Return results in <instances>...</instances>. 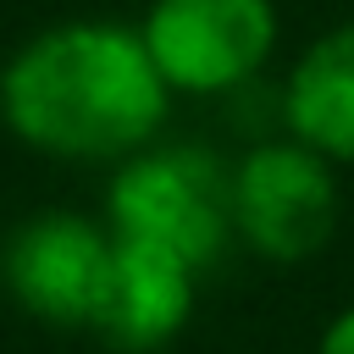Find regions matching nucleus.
<instances>
[{
	"label": "nucleus",
	"instance_id": "f257e3e1",
	"mask_svg": "<svg viewBox=\"0 0 354 354\" xmlns=\"http://www.w3.org/2000/svg\"><path fill=\"white\" fill-rule=\"evenodd\" d=\"M166 105V77L122 22L44 28L0 72L6 127L55 160H127L155 144Z\"/></svg>",
	"mask_w": 354,
	"mask_h": 354
},
{
	"label": "nucleus",
	"instance_id": "f03ea898",
	"mask_svg": "<svg viewBox=\"0 0 354 354\" xmlns=\"http://www.w3.org/2000/svg\"><path fill=\"white\" fill-rule=\"evenodd\" d=\"M105 227L127 243H155L194 271L216 266L232 227V166L199 144H149L116 160L105 188Z\"/></svg>",
	"mask_w": 354,
	"mask_h": 354
},
{
	"label": "nucleus",
	"instance_id": "7ed1b4c3",
	"mask_svg": "<svg viewBox=\"0 0 354 354\" xmlns=\"http://www.w3.org/2000/svg\"><path fill=\"white\" fill-rule=\"evenodd\" d=\"M232 227L271 266L315 260L337 232V166L299 138H266L232 166Z\"/></svg>",
	"mask_w": 354,
	"mask_h": 354
},
{
	"label": "nucleus",
	"instance_id": "20e7f679",
	"mask_svg": "<svg viewBox=\"0 0 354 354\" xmlns=\"http://www.w3.org/2000/svg\"><path fill=\"white\" fill-rule=\"evenodd\" d=\"M138 39L171 94H232L277 50L271 0H155Z\"/></svg>",
	"mask_w": 354,
	"mask_h": 354
},
{
	"label": "nucleus",
	"instance_id": "39448f33",
	"mask_svg": "<svg viewBox=\"0 0 354 354\" xmlns=\"http://www.w3.org/2000/svg\"><path fill=\"white\" fill-rule=\"evenodd\" d=\"M111 254H116L111 227L77 210H39L6 238L0 277L22 315L44 326H88L111 277Z\"/></svg>",
	"mask_w": 354,
	"mask_h": 354
},
{
	"label": "nucleus",
	"instance_id": "423d86ee",
	"mask_svg": "<svg viewBox=\"0 0 354 354\" xmlns=\"http://www.w3.org/2000/svg\"><path fill=\"white\" fill-rule=\"evenodd\" d=\"M194 293H199V271L188 260H177L155 243L116 238L111 277H105L88 332L111 354H160L194 321Z\"/></svg>",
	"mask_w": 354,
	"mask_h": 354
},
{
	"label": "nucleus",
	"instance_id": "0eeeda50",
	"mask_svg": "<svg viewBox=\"0 0 354 354\" xmlns=\"http://www.w3.org/2000/svg\"><path fill=\"white\" fill-rule=\"evenodd\" d=\"M282 127L332 166L354 160V22L315 33L282 83Z\"/></svg>",
	"mask_w": 354,
	"mask_h": 354
},
{
	"label": "nucleus",
	"instance_id": "6e6552de",
	"mask_svg": "<svg viewBox=\"0 0 354 354\" xmlns=\"http://www.w3.org/2000/svg\"><path fill=\"white\" fill-rule=\"evenodd\" d=\"M315 354H354V304H343V310L326 321V332H321Z\"/></svg>",
	"mask_w": 354,
	"mask_h": 354
}]
</instances>
